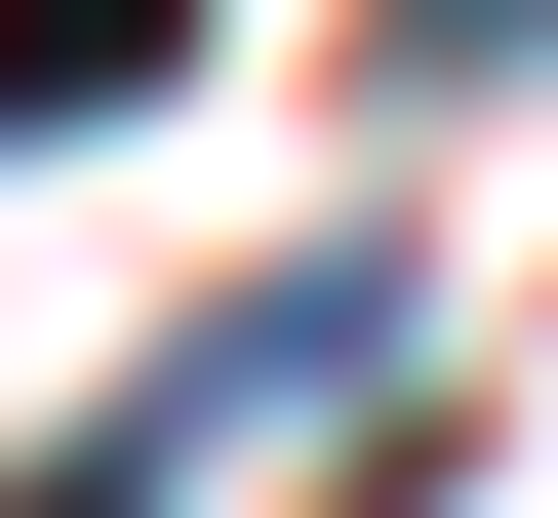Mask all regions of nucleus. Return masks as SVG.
<instances>
[{
    "instance_id": "nucleus-2",
    "label": "nucleus",
    "mask_w": 558,
    "mask_h": 518,
    "mask_svg": "<svg viewBox=\"0 0 558 518\" xmlns=\"http://www.w3.org/2000/svg\"><path fill=\"white\" fill-rule=\"evenodd\" d=\"M160 438H199V399H120V438H40V479H0V518H160Z\"/></svg>"
},
{
    "instance_id": "nucleus-1",
    "label": "nucleus",
    "mask_w": 558,
    "mask_h": 518,
    "mask_svg": "<svg viewBox=\"0 0 558 518\" xmlns=\"http://www.w3.org/2000/svg\"><path fill=\"white\" fill-rule=\"evenodd\" d=\"M199 81V0H0V120H160Z\"/></svg>"
}]
</instances>
